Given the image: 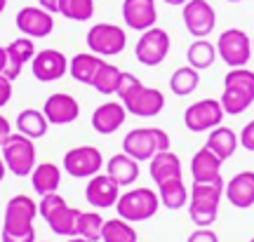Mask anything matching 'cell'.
Instances as JSON below:
<instances>
[{
    "label": "cell",
    "instance_id": "27",
    "mask_svg": "<svg viewBox=\"0 0 254 242\" xmlns=\"http://www.w3.org/2000/svg\"><path fill=\"white\" fill-rule=\"evenodd\" d=\"M31 186L40 197L47 195V193H57L62 186V170L52 162H40V165H36V170L31 172Z\"/></svg>",
    "mask_w": 254,
    "mask_h": 242
},
{
    "label": "cell",
    "instance_id": "47",
    "mask_svg": "<svg viewBox=\"0 0 254 242\" xmlns=\"http://www.w3.org/2000/svg\"><path fill=\"white\" fill-rule=\"evenodd\" d=\"M5 7H7V0H0V14L5 12Z\"/></svg>",
    "mask_w": 254,
    "mask_h": 242
},
{
    "label": "cell",
    "instance_id": "8",
    "mask_svg": "<svg viewBox=\"0 0 254 242\" xmlns=\"http://www.w3.org/2000/svg\"><path fill=\"white\" fill-rule=\"evenodd\" d=\"M217 54L228 68H243L252 59V38L243 28H226L217 40Z\"/></svg>",
    "mask_w": 254,
    "mask_h": 242
},
{
    "label": "cell",
    "instance_id": "25",
    "mask_svg": "<svg viewBox=\"0 0 254 242\" xmlns=\"http://www.w3.org/2000/svg\"><path fill=\"white\" fill-rule=\"evenodd\" d=\"M106 174L113 177V179L120 183V188H123V186L136 183L141 170H139V162H136L132 155H127V153H116V155H111L109 162H106Z\"/></svg>",
    "mask_w": 254,
    "mask_h": 242
},
{
    "label": "cell",
    "instance_id": "11",
    "mask_svg": "<svg viewBox=\"0 0 254 242\" xmlns=\"http://www.w3.org/2000/svg\"><path fill=\"white\" fill-rule=\"evenodd\" d=\"M87 47L90 52L99 54V57H116L125 50L127 45V33L125 28L118 24H94L87 31Z\"/></svg>",
    "mask_w": 254,
    "mask_h": 242
},
{
    "label": "cell",
    "instance_id": "7",
    "mask_svg": "<svg viewBox=\"0 0 254 242\" xmlns=\"http://www.w3.org/2000/svg\"><path fill=\"white\" fill-rule=\"evenodd\" d=\"M116 209H118L120 219H125L129 224H134V221H148V219H153L158 214L160 197H158V193L153 188H144V186L129 188L127 193H120V200H118V205H116Z\"/></svg>",
    "mask_w": 254,
    "mask_h": 242
},
{
    "label": "cell",
    "instance_id": "15",
    "mask_svg": "<svg viewBox=\"0 0 254 242\" xmlns=\"http://www.w3.org/2000/svg\"><path fill=\"white\" fill-rule=\"evenodd\" d=\"M31 71L40 82H57L68 73V59L59 50H40L31 61Z\"/></svg>",
    "mask_w": 254,
    "mask_h": 242
},
{
    "label": "cell",
    "instance_id": "39",
    "mask_svg": "<svg viewBox=\"0 0 254 242\" xmlns=\"http://www.w3.org/2000/svg\"><path fill=\"white\" fill-rule=\"evenodd\" d=\"M186 242H219V235L212 228H195Z\"/></svg>",
    "mask_w": 254,
    "mask_h": 242
},
{
    "label": "cell",
    "instance_id": "21",
    "mask_svg": "<svg viewBox=\"0 0 254 242\" xmlns=\"http://www.w3.org/2000/svg\"><path fill=\"white\" fill-rule=\"evenodd\" d=\"M127 118V108L123 106V101H106L101 106L94 108L92 113V127L99 134H113L118 132Z\"/></svg>",
    "mask_w": 254,
    "mask_h": 242
},
{
    "label": "cell",
    "instance_id": "51",
    "mask_svg": "<svg viewBox=\"0 0 254 242\" xmlns=\"http://www.w3.org/2000/svg\"><path fill=\"white\" fill-rule=\"evenodd\" d=\"M250 242H254V238H252V240H250Z\"/></svg>",
    "mask_w": 254,
    "mask_h": 242
},
{
    "label": "cell",
    "instance_id": "49",
    "mask_svg": "<svg viewBox=\"0 0 254 242\" xmlns=\"http://www.w3.org/2000/svg\"><path fill=\"white\" fill-rule=\"evenodd\" d=\"M252 54H254V38H252Z\"/></svg>",
    "mask_w": 254,
    "mask_h": 242
},
{
    "label": "cell",
    "instance_id": "26",
    "mask_svg": "<svg viewBox=\"0 0 254 242\" xmlns=\"http://www.w3.org/2000/svg\"><path fill=\"white\" fill-rule=\"evenodd\" d=\"M209 151L217 155L219 160L224 162L228 158H233V153L238 151V146H240V139L238 134L231 129V127H214V129H209V136H207V144H205Z\"/></svg>",
    "mask_w": 254,
    "mask_h": 242
},
{
    "label": "cell",
    "instance_id": "40",
    "mask_svg": "<svg viewBox=\"0 0 254 242\" xmlns=\"http://www.w3.org/2000/svg\"><path fill=\"white\" fill-rule=\"evenodd\" d=\"M12 92H14L12 90V80L0 73V108L7 106L9 101H12Z\"/></svg>",
    "mask_w": 254,
    "mask_h": 242
},
{
    "label": "cell",
    "instance_id": "48",
    "mask_svg": "<svg viewBox=\"0 0 254 242\" xmlns=\"http://www.w3.org/2000/svg\"><path fill=\"white\" fill-rule=\"evenodd\" d=\"M226 2H243V0H226Z\"/></svg>",
    "mask_w": 254,
    "mask_h": 242
},
{
    "label": "cell",
    "instance_id": "4",
    "mask_svg": "<svg viewBox=\"0 0 254 242\" xmlns=\"http://www.w3.org/2000/svg\"><path fill=\"white\" fill-rule=\"evenodd\" d=\"M38 214L43 216L50 226V231L62 238H75L78 235V219H80V209L71 207L59 193H47L40 197L38 202Z\"/></svg>",
    "mask_w": 254,
    "mask_h": 242
},
{
    "label": "cell",
    "instance_id": "41",
    "mask_svg": "<svg viewBox=\"0 0 254 242\" xmlns=\"http://www.w3.org/2000/svg\"><path fill=\"white\" fill-rule=\"evenodd\" d=\"M12 134V127H9V120L2 113H0V146H2V141L7 139V136Z\"/></svg>",
    "mask_w": 254,
    "mask_h": 242
},
{
    "label": "cell",
    "instance_id": "35",
    "mask_svg": "<svg viewBox=\"0 0 254 242\" xmlns=\"http://www.w3.org/2000/svg\"><path fill=\"white\" fill-rule=\"evenodd\" d=\"M59 14L71 21H90L94 17V0H59Z\"/></svg>",
    "mask_w": 254,
    "mask_h": 242
},
{
    "label": "cell",
    "instance_id": "43",
    "mask_svg": "<svg viewBox=\"0 0 254 242\" xmlns=\"http://www.w3.org/2000/svg\"><path fill=\"white\" fill-rule=\"evenodd\" d=\"M5 66H7V50L0 47V73L5 71Z\"/></svg>",
    "mask_w": 254,
    "mask_h": 242
},
{
    "label": "cell",
    "instance_id": "31",
    "mask_svg": "<svg viewBox=\"0 0 254 242\" xmlns=\"http://www.w3.org/2000/svg\"><path fill=\"white\" fill-rule=\"evenodd\" d=\"M217 45H212L205 38H195V43H190L189 50H186V59H189V66L198 68V71H205L212 63L217 61Z\"/></svg>",
    "mask_w": 254,
    "mask_h": 242
},
{
    "label": "cell",
    "instance_id": "13",
    "mask_svg": "<svg viewBox=\"0 0 254 242\" xmlns=\"http://www.w3.org/2000/svg\"><path fill=\"white\" fill-rule=\"evenodd\" d=\"M184 26L193 38H207L217 26V12L207 0H189L184 5Z\"/></svg>",
    "mask_w": 254,
    "mask_h": 242
},
{
    "label": "cell",
    "instance_id": "12",
    "mask_svg": "<svg viewBox=\"0 0 254 242\" xmlns=\"http://www.w3.org/2000/svg\"><path fill=\"white\" fill-rule=\"evenodd\" d=\"M104 167V155L97 146H75L64 155V170L73 179H90Z\"/></svg>",
    "mask_w": 254,
    "mask_h": 242
},
{
    "label": "cell",
    "instance_id": "30",
    "mask_svg": "<svg viewBox=\"0 0 254 242\" xmlns=\"http://www.w3.org/2000/svg\"><path fill=\"white\" fill-rule=\"evenodd\" d=\"M17 132L19 134L28 136V139H43L47 134V129H50V122H47V118L43 111H36V108H26V111H21L17 116Z\"/></svg>",
    "mask_w": 254,
    "mask_h": 242
},
{
    "label": "cell",
    "instance_id": "1",
    "mask_svg": "<svg viewBox=\"0 0 254 242\" xmlns=\"http://www.w3.org/2000/svg\"><path fill=\"white\" fill-rule=\"evenodd\" d=\"M38 216V202H33L31 195H19L9 197L5 205V214H2V242H36V221Z\"/></svg>",
    "mask_w": 254,
    "mask_h": 242
},
{
    "label": "cell",
    "instance_id": "28",
    "mask_svg": "<svg viewBox=\"0 0 254 242\" xmlns=\"http://www.w3.org/2000/svg\"><path fill=\"white\" fill-rule=\"evenodd\" d=\"M101 61H104V57H99V54L80 52L68 61V73H71L73 80L82 82V85H92L94 75H97V71H99Z\"/></svg>",
    "mask_w": 254,
    "mask_h": 242
},
{
    "label": "cell",
    "instance_id": "34",
    "mask_svg": "<svg viewBox=\"0 0 254 242\" xmlns=\"http://www.w3.org/2000/svg\"><path fill=\"white\" fill-rule=\"evenodd\" d=\"M101 242H139V235H136L134 226L118 216V219L104 221Z\"/></svg>",
    "mask_w": 254,
    "mask_h": 242
},
{
    "label": "cell",
    "instance_id": "50",
    "mask_svg": "<svg viewBox=\"0 0 254 242\" xmlns=\"http://www.w3.org/2000/svg\"><path fill=\"white\" fill-rule=\"evenodd\" d=\"M36 242H47V240H36Z\"/></svg>",
    "mask_w": 254,
    "mask_h": 242
},
{
    "label": "cell",
    "instance_id": "20",
    "mask_svg": "<svg viewBox=\"0 0 254 242\" xmlns=\"http://www.w3.org/2000/svg\"><path fill=\"white\" fill-rule=\"evenodd\" d=\"M5 50H7V66H5L2 75L14 82L19 75H21V68H24L28 61H33V57H36L38 50H36V45H33V38H26V36L12 40Z\"/></svg>",
    "mask_w": 254,
    "mask_h": 242
},
{
    "label": "cell",
    "instance_id": "10",
    "mask_svg": "<svg viewBox=\"0 0 254 242\" xmlns=\"http://www.w3.org/2000/svg\"><path fill=\"white\" fill-rule=\"evenodd\" d=\"M224 116L226 113H224V106L219 99H200L184 111V125L189 132L200 134V132H209V129L219 127Z\"/></svg>",
    "mask_w": 254,
    "mask_h": 242
},
{
    "label": "cell",
    "instance_id": "3",
    "mask_svg": "<svg viewBox=\"0 0 254 242\" xmlns=\"http://www.w3.org/2000/svg\"><path fill=\"white\" fill-rule=\"evenodd\" d=\"M221 106L226 116H240L254 104V71L231 68L224 78V92H221Z\"/></svg>",
    "mask_w": 254,
    "mask_h": 242
},
{
    "label": "cell",
    "instance_id": "16",
    "mask_svg": "<svg viewBox=\"0 0 254 242\" xmlns=\"http://www.w3.org/2000/svg\"><path fill=\"white\" fill-rule=\"evenodd\" d=\"M85 200L97 209L116 207L120 200V183L109 174H94L85 186Z\"/></svg>",
    "mask_w": 254,
    "mask_h": 242
},
{
    "label": "cell",
    "instance_id": "2",
    "mask_svg": "<svg viewBox=\"0 0 254 242\" xmlns=\"http://www.w3.org/2000/svg\"><path fill=\"white\" fill-rule=\"evenodd\" d=\"M226 188V181L219 179L214 183H198L193 181L189 195V216L198 228H209L219 216V202Z\"/></svg>",
    "mask_w": 254,
    "mask_h": 242
},
{
    "label": "cell",
    "instance_id": "17",
    "mask_svg": "<svg viewBox=\"0 0 254 242\" xmlns=\"http://www.w3.org/2000/svg\"><path fill=\"white\" fill-rule=\"evenodd\" d=\"M43 113L50 125H71L80 116V104H78V99L66 92H55L45 99Z\"/></svg>",
    "mask_w": 254,
    "mask_h": 242
},
{
    "label": "cell",
    "instance_id": "38",
    "mask_svg": "<svg viewBox=\"0 0 254 242\" xmlns=\"http://www.w3.org/2000/svg\"><path fill=\"white\" fill-rule=\"evenodd\" d=\"M240 146L245 148V151L254 153V120H250L245 127H243V132H240Z\"/></svg>",
    "mask_w": 254,
    "mask_h": 242
},
{
    "label": "cell",
    "instance_id": "33",
    "mask_svg": "<svg viewBox=\"0 0 254 242\" xmlns=\"http://www.w3.org/2000/svg\"><path fill=\"white\" fill-rule=\"evenodd\" d=\"M123 80V71H120L116 63H109V61H101L99 71L94 75V80H92V87L99 92V94H116L118 92V85Z\"/></svg>",
    "mask_w": 254,
    "mask_h": 242
},
{
    "label": "cell",
    "instance_id": "46",
    "mask_svg": "<svg viewBox=\"0 0 254 242\" xmlns=\"http://www.w3.org/2000/svg\"><path fill=\"white\" fill-rule=\"evenodd\" d=\"M66 242H90V240H85V238H80V235H75V238H68Z\"/></svg>",
    "mask_w": 254,
    "mask_h": 242
},
{
    "label": "cell",
    "instance_id": "18",
    "mask_svg": "<svg viewBox=\"0 0 254 242\" xmlns=\"http://www.w3.org/2000/svg\"><path fill=\"white\" fill-rule=\"evenodd\" d=\"M123 106L127 108V113H132L136 118H155L165 108V94L155 87L141 85L132 97H127L123 101Z\"/></svg>",
    "mask_w": 254,
    "mask_h": 242
},
{
    "label": "cell",
    "instance_id": "5",
    "mask_svg": "<svg viewBox=\"0 0 254 242\" xmlns=\"http://www.w3.org/2000/svg\"><path fill=\"white\" fill-rule=\"evenodd\" d=\"M160 151H170V134L160 127H136L123 139V153L132 155L136 162L151 160Z\"/></svg>",
    "mask_w": 254,
    "mask_h": 242
},
{
    "label": "cell",
    "instance_id": "6",
    "mask_svg": "<svg viewBox=\"0 0 254 242\" xmlns=\"http://www.w3.org/2000/svg\"><path fill=\"white\" fill-rule=\"evenodd\" d=\"M0 151H2L0 158L7 165V172H12L14 177H31V172L36 170L38 151L33 146V139L19 134V132H12L2 141Z\"/></svg>",
    "mask_w": 254,
    "mask_h": 242
},
{
    "label": "cell",
    "instance_id": "36",
    "mask_svg": "<svg viewBox=\"0 0 254 242\" xmlns=\"http://www.w3.org/2000/svg\"><path fill=\"white\" fill-rule=\"evenodd\" d=\"M104 216L99 212H82L78 219V235L90 242L101 240V231H104Z\"/></svg>",
    "mask_w": 254,
    "mask_h": 242
},
{
    "label": "cell",
    "instance_id": "45",
    "mask_svg": "<svg viewBox=\"0 0 254 242\" xmlns=\"http://www.w3.org/2000/svg\"><path fill=\"white\" fill-rule=\"evenodd\" d=\"M165 2H167V5H186V2H189V0H165Z\"/></svg>",
    "mask_w": 254,
    "mask_h": 242
},
{
    "label": "cell",
    "instance_id": "9",
    "mask_svg": "<svg viewBox=\"0 0 254 242\" xmlns=\"http://www.w3.org/2000/svg\"><path fill=\"white\" fill-rule=\"evenodd\" d=\"M170 45H172V40H170V33L165 31V28H148L144 31L139 40H136L134 45V57L136 61L141 63V66H160V63L167 59V54H170Z\"/></svg>",
    "mask_w": 254,
    "mask_h": 242
},
{
    "label": "cell",
    "instance_id": "29",
    "mask_svg": "<svg viewBox=\"0 0 254 242\" xmlns=\"http://www.w3.org/2000/svg\"><path fill=\"white\" fill-rule=\"evenodd\" d=\"M189 188H186V183H184V177L182 179H170V181H163V183H158V197H160V205L165 209H184V207L189 205Z\"/></svg>",
    "mask_w": 254,
    "mask_h": 242
},
{
    "label": "cell",
    "instance_id": "23",
    "mask_svg": "<svg viewBox=\"0 0 254 242\" xmlns=\"http://www.w3.org/2000/svg\"><path fill=\"white\" fill-rule=\"evenodd\" d=\"M190 177L198 183H214V181L224 179L221 177V160L209 151L207 146H202L190 158Z\"/></svg>",
    "mask_w": 254,
    "mask_h": 242
},
{
    "label": "cell",
    "instance_id": "44",
    "mask_svg": "<svg viewBox=\"0 0 254 242\" xmlns=\"http://www.w3.org/2000/svg\"><path fill=\"white\" fill-rule=\"evenodd\" d=\"M5 174H7V165H5V160L0 158V183H2V179H5Z\"/></svg>",
    "mask_w": 254,
    "mask_h": 242
},
{
    "label": "cell",
    "instance_id": "22",
    "mask_svg": "<svg viewBox=\"0 0 254 242\" xmlns=\"http://www.w3.org/2000/svg\"><path fill=\"white\" fill-rule=\"evenodd\" d=\"M224 195L238 209H250L254 205V172L252 170L238 172L236 177L226 183Z\"/></svg>",
    "mask_w": 254,
    "mask_h": 242
},
{
    "label": "cell",
    "instance_id": "24",
    "mask_svg": "<svg viewBox=\"0 0 254 242\" xmlns=\"http://www.w3.org/2000/svg\"><path fill=\"white\" fill-rule=\"evenodd\" d=\"M151 165H148V172H151V179L155 183H163V181H170V179H182V160L179 155L172 151H160L155 153L151 158Z\"/></svg>",
    "mask_w": 254,
    "mask_h": 242
},
{
    "label": "cell",
    "instance_id": "19",
    "mask_svg": "<svg viewBox=\"0 0 254 242\" xmlns=\"http://www.w3.org/2000/svg\"><path fill=\"white\" fill-rule=\"evenodd\" d=\"M123 19L127 28L144 33L155 26L158 21V7L155 0H123Z\"/></svg>",
    "mask_w": 254,
    "mask_h": 242
},
{
    "label": "cell",
    "instance_id": "14",
    "mask_svg": "<svg viewBox=\"0 0 254 242\" xmlns=\"http://www.w3.org/2000/svg\"><path fill=\"white\" fill-rule=\"evenodd\" d=\"M14 24H17L19 33H24L26 38H47L52 31H55V14H50L47 9H43L40 5L33 7H21L14 17Z\"/></svg>",
    "mask_w": 254,
    "mask_h": 242
},
{
    "label": "cell",
    "instance_id": "42",
    "mask_svg": "<svg viewBox=\"0 0 254 242\" xmlns=\"http://www.w3.org/2000/svg\"><path fill=\"white\" fill-rule=\"evenodd\" d=\"M38 5L47 9L50 14H59V0H38Z\"/></svg>",
    "mask_w": 254,
    "mask_h": 242
},
{
    "label": "cell",
    "instance_id": "37",
    "mask_svg": "<svg viewBox=\"0 0 254 242\" xmlns=\"http://www.w3.org/2000/svg\"><path fill=\"white\" fill-rule=\"evenodd\" d=\"M141 85H144V82L139 80L136 75H132V73H125V71H123V80H120L118 92H116V94H118L120 101H125V99L132 97V94H134V92L139 90Z\"/></svg>",
    "mask_w": 254,
    "mask_h": 242
},
{
    "label": "cell",
    "instance_id": "32",
    "mask_svg": "<svg viewBox=\"0 0 254 242\" xmlns=\"http://www.w3.org/2000/svg\"><path fill=\"white\" fill-rule=\"evenodd\" d=\"M200 85V71L198 68H193V66H182V68H177L172 73V78H170V90L172 94L177 97H189L193 92L198 90Z\"/></svg>",
    "mask_w": 254,
    "mask_h": 242
}]
</instances>
